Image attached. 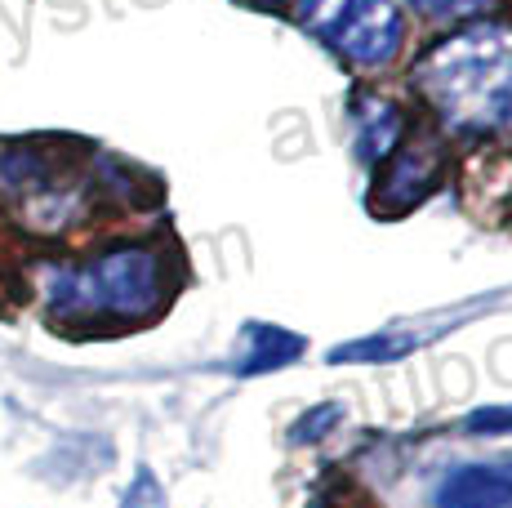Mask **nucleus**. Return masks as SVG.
<instances>
[{
  "instance_id": "4",
  "label": "nucleus",
  "mask_w": 512,
  "mask_h": 508,
  "mask_svg": "<svg viewBox=\"0 0 512 508\" xmlns=\"http://www.w3.org/2000/svg\"><path fill=\"white\" fill-rule=\"evenodd\" d=\"M415 5L428 9V14H472L481 0H415Z\"/></svg>"
},
{
  "instance_id": "2",
  "label": "nucleus",
  "mask_w": 512,
  "mask_h": 508,
  "mask_svg": "<svg viewBox=\"0 0 512 508\" xmlns=\"http://www.w3.org/2000/svg\"><path fill=\"white\" fill-rule=\"evenodd\" d=\"M156 295H161V263L152 250L139 246L107 250L103 259L85 263L81 272H67L54 286V304L63 312H116V317L152 308Z\"/></svg>"
},
{
  "instance_id": "3",
  "label": "nucleus",
  "mask_w": 512,
  "mask_h": 508,
  "mask_svg": "<svg viewBox=\"0 0 512 508\" xmlns=\"http://www.w3.org/2000/svg\"><path fill=\"white\" fill-rule=\"evenodd\" d=\"M299 23L357 67H379L401 45L392 0H299Z\"/></svg>"
},
{
  "instance_id": "5",
  "label": "nucleus",
  "mask_w": 512,
  "mask_h": 508,
  "mask_svg": "<svg viewBox=\"0 0 512 508\" xmlns=\"http://www.w3.org/2000/svg\"><path fill=\"white\" fill-rule=\"evenodd\" d=\"M130 508H161V495H156V486L143 477V486L134 491V500H130Z\"/></svg>"
},
{
  "instance_id": "1",
  "label": "nucleus",
  "mask_w": 512,
  "mask_h": 508,
  "mask_svg": "<svg viewBox=\"0 0 512 508\" xmlns=\"http://www.w3.org/2000/svg\"><path fill=\"white\" fill-rule=\"evenodd\" d=\"M419 85L441 107L446 125L490 134L512 125V36L481 27L437 45L419 63Z\"/></svg>"
}]
</instances>
